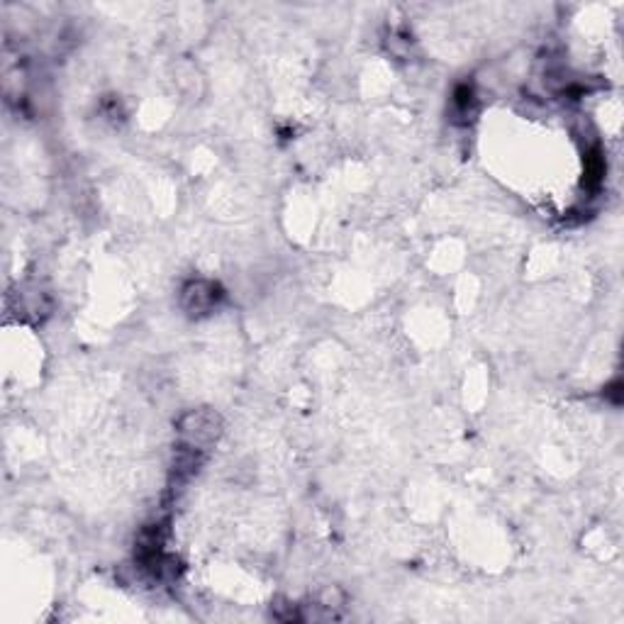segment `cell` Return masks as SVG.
Segmentation results:
<instances>
[{
	"mask_svg": "<svg viewBox=\"0 0 624 624\" xmlns=\"http://www.w3.org/2000/svg\"><path fill=\"white\" fill-rule=\"evenodd\" d=\"M186 300H191V310H208L215 300L212 285L208 283H193L186 293Z\"/></svg>",
	"mask_w": 624,
	"mask_h": 624,
	"instance_id": "obj_1",
	"label": "cell"
}]
</instances>
